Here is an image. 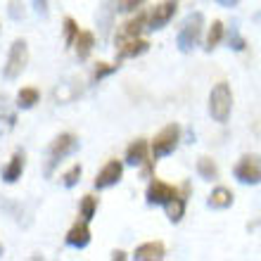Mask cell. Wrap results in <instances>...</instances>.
I'll use <instances>...</instances> for the list:
<instances>
[{"instance_id":"obj_33","label":"cell","mask_w":261,"mask_h":261,"mask_svg":"<svg viewBox=\"0 0 261 261\" xmlns=\"http://www.w3.org/2000/svg\"><path fill=\"white\" fill-rule=\"evenodd\" d=\"M216 3H219V5H223V7H235L240 0H216Z\"/></svg>"},{"instance_id":"obj_3","label":"cell","mask_w":261,"mask_h":261,"mask_svg":"<svg viewBox=\"0 0 261 261\" xmlns=\"http://www.w3.org/2000/svg\"><path fill=\"white\" fill-rule=\"evenodd\" d=\"M178 140H180V126L178 124L164 126V128L154 136V140H152V145H150L152 159H162V157H166V154H171V152L178 147Z\"/></svg>"},{"instance_id":"obj_14","label":"cell","mask_w":261,"mask_h":261,"mask_svg":"<svg viewBox=\"0 0 261 261\" xmlns=\"http://www.w3.org/2000/svg\"><path fill=\"white\" fill-rule=\"evenodd\" d=\"M166 247L164 242H145L133 252V259L136 261H154V259H164Z\"/></svg>"},{"instance_id":"obj_25","label":"cell","mask_w":261,"mask_h":261,"mask_svg":"<svg viewBox=\"0 0 261 261\" xmlns=\"http://www.w3.org/2000/svg\"><path fill=\"white\" fill-rule=\"evenodd\" d=\"M228 45H230L233 50H238V53L247 48V41H245V38L240 36V29H238V24H230V31H228Z\"/></svg>"},{"instance_id":"obj_16","label":"cell","mask_w":261,"mask_h":261,"mask_svg":"<svg viewBox=\"0 0 261 261\" xmlns=\"http://www.w3.org/2000/svg\"><path fill=\"white\" fill-rule=\"evenodd\" d=\"M17 124V114L10 110V100L7 95H0V136H5Z\"/></svg>"},{"instance_id":"obj_26","label":"cell","mask_w":261,"mask_h":261,"mask_svg":"<svg viewBox=\"0 0 261 261\" xmlns=\"http://www.w3.org/2000/svg\"><path fill=\"white\" fill-rule=\"evenodd\" d=\"M95 212H97V197L86 195V197L81 199V216H83V221H90L93 216H95Z\"/></svg>"},{"instance_id":"obj_21","label":"cell","mask_w":261,"mask_h":261,"mask_svg":"<svg viewBox=\"0 0 261 261\" xmlns=\"http://www.w3.org/2000/svg\"><path fill=\"white\" fill-rule=\"evenodd\" d=\"M114 3L117 0H105L102 10H100V14H97V24H100V29H102V34L107 36L110 34V27H112V17H114Z\"/></svg>"},{"instance_id":"obj_28","label":"cell","mask_w":261,"mask_h":261,"mask_svg":"<svg viewBox=\"0 0 261 261\" xmlns=\"http://www.w3.org/2000/svg\"><path fill=\"white\" fill-rule=\"evenodd\" d=\"M76 36H79V24H76L71 17H67V19H64V43H67V45H74Z\"/></svg>"},{"instance_id":"obj_19","label":"cell","mask_w":261,"mask_h":261,"mask_svg":"<svg viewBox=\"0 0 261 261\" xmlns=\"http://www.w3.org/2000/svg\"><path fill=\"white\" fill-rule=\"evenodd\" d=\"M93 45H95V36L90 34V31H79V36H76V41H74V48H76L79 60H86V57L90 55Z\"/></svg>"},{"instance_id":"obj_9","label":"cell","mask_w":261,"mask_h":261,"mask_svg":"<svg viewBox=\"0 0 261 261\" xmlns=\"http://www.w3.org/2000/svg\"><path fill=\"white\" fill-rule=\"evenodd\" d=\"M173 195H178V190H176V188L169 186V183H164V180L154 178L150 186H147L145 197H147V204H166Z\"/></svg>"},{"instance_id":"obj_30","label":"cell","mask_w":261,"mask_h":261,"mask_svg":"<svg viewBox=\"0 0 261 261\" xmlns=\"http://www.w3.org/2000/svg\"><path fill=\"white\" fill-rule=\"evenodd\" d=\"M7 14L12 17L14 21H19L27 17V10H24V3L21 0H10V5H7Z\"/></svg>"},{"instance_id":"obj_31","label":"cell","mask_w":261,"mask_h":261,"mask_svg":"<svg viewBox=\"0 0 261 261\" xmlns=\"http://www.w3.org/2000/svg\"><path fill=\"white\" fill-rule=\"evenodd\" d=\"M34 5H36V12L45 19L48 17V0H34Z\"/></svg>"},{"instance_id":"obj_27","label":"cell","mask_w":261,"mask_h":261,"mask_svg":"<svg viewBox=\"0 0 261 261\" xmlns=\"http://www.w3.org/2000/svg\"><path fill=\"white\" fill-rule=\"evenodd\" d=\"M81 173H83L81 164H74V166H71V169H69V171L62 176V183H64V188H74L76 183L81 180Z\"/></svg>"},{"instance_id":"obj_1","label":"cell","mask_w":261,"mask_h":261,"mask_svg":"<svg viewBox=\"0 0 261 261\" xmlns=\"http://www.w3.org/2000/svg\"><path fill=\"white\" fill-rule=\"evenodd\" d=\"M230 107H233L230 86L223 81L216 83L212 88V95H209V114H212V119L219 121V124H226L228 117H230Z\"/></svg>"},{"instance_id":"obj_18","label":"cell","mask_w":261,"mask_h":261,"mask_svg":"<svg viewBox=\"0 0 261 261\" xmlns=\"http://www.w3.org/2000/svg\"><path fill=\"white\" fill-rule=\"evenodd\" d=\"M233 193L228 190V188H216L212 195H209V199H206V204L212 206V209H228V206L233 204Z\"/></svg>"},{"instance_id":"obj_6","label":"cell","mask_w":261,"mask_h":261,"mask_svg":"<svg viewBox=\"0 0 261 261\" xmlns=\"http://www.w3.org/2000/svg\"><path fill=\"white\" fill-rule=\"evenodd\" d=\"M76 147H79L76 136H71V133H60V136L53 140V145H50V166H48V171H53V166H55L57 162H62L64 157L71 154V152H76Z\"/></svg>"},{"instance_id":"obj_34","label":"cell","mask_w":261,"mask_h":261,"mask_svg":"<svg viewBox=\"0 0 261 261\" xmlns=\"http://www.w3.org/2000/svg\"><path fill=\"white\" fill-rule=\"evenodd\" d=\"M112 259H114V261H121V259H126V252H114V254H112Z\"/></svg>"},{"instance_id":"obj_23","label":"cell","mask_w":261,"mask_h":261,"mask_svg":"<svg viewBox=\"0 0 261 261\" xmlns=\"http://www.w3.org/2000/svg\"><path fill=\"white\" fill-rule=\"evenodd\" d=\"M197 171H199V176H202V178H206V180H216V178H219V166H216V162H214V159H209V157H199Z\"/></svg>"},{"instance_id":"obj_13","label":"cell","mask_w":261,"mask_h":261,"mask_svg":"<svg viewBox=\"0 0 261 261\" xmlns=\"http://www.w3.org/2000/svg\"><path fill=\"white\" fill-rule=\"evenodd\" d=\"M24 166H27L24 152H14L12 159H10V164L3 169V180H5V183H17V180L21 178V173H24Z\"/></svg>"},{"instance_id":"obj_29","label":"cell","mask_w":261,"mask_h":261,"mask_svg":"<svg viewBox=\"0 0 261 261\" xmlns=\"http://www.w3.org/2000/svg\"><path fill=\"white\" fill-rule=\"evenodd\" d=\"M119 69V64H107V62H100L95 67V71H93V81H102L105 76H110V74H114V71H117Z\"/></svg>"},{"instance_id":"obj_12","label":"cell","mask_w":261,"mask_h":261,"mask_svg":"<svg viewBox=\"0 0 261 261\" xmlns=\"http://www.w3.org/2000/svg\"><path fill=\"white\" fill-rule=\"evenodd\" d=\"M147 152H150V145H147V140H145V138L133 140V143L128 145V150H126V164H130V166L147 164V162H150Z\"/></svg>"},{"instance_id":"obj_24","label":"cell","mask_w":261,"mask_h":261,"mask_svg":"<svg viewBox=\"0 0 261 261\" xmlns=\"http://www.w3.org/2000/svg\"><path fill=\"white\" fill-rule=\"evenodd\" d=\"M221 38H223V24H221V21H214L212 29H209V34H206V45L204 48L212 53V50L221 43Z\"/></svg>"},{"instance_id":"obj_2","label":"cell","mask_w":261,"mask_h":261,"mask_svg":"<svg viewBox=\"0 0 261 261\" xmlns=\"http://www.w3.org/2000/svg\"><path fill=\"white\" fill-rule=\"evenodd\" d=\"M202 29H204V17H202V12L188 14L186 21H183V27H180V31H178V38H176L180 53H193V48L199 43V38H202Z\"/></svg>"},{"instance_id":"obj_35","label":"cell","mask_w":261,"mask_h":261,"mask_svg":"<svg viewBox=\"0 0 261 261\" xmlns=\"http://www.w3.org/2000/svg\"><path fill=\"white\" fill-rule=\"evenodd\" d=\"M0 256H3V245H0Z\"/></svg>"},{"instance_id":"obj_7","label":"cell","mask_w":261,"mask_h":261,"mask_svg":"<svg viewBox=\"0 0 261 261\" xmlns=\"http://www.w3.org/2000/svg\"><path fill=\"white\" fill-rule=\"evenodd\" d=\"M178 12V0H162L159 5H154L150 14V27L152 31H157V29H164L169 21L173 19V14Z\"/></svg>"},{"instance_id":"obj_10","label":"cell","mask_w":261,"mask_h":261,"mask_svg":"<svg viewBox=\"0 0 261 261\" xmlns=\"http://www.w3.org/2000/svg\"><path fill=\"white\" fill-rule=\"evenodd\" d=\"M67 245L74 249H83L90 245V228H88V221H76L74 226L69 228L67 233Z\"/></svg>"},{"instance_id":"obj_15","label":"cell","mask_w":261,"mask_h":261,"mask_svg":"<svg viewBox=\"0 0 261 261\" xmlns=\"http://www.w3.org/2000/svg\"><path fill=\"white\" fill-rule=\"evenodd\" d=\"M150 50V43L143 41V38H128V41L119 43V57L126 60V57H138Z\"/></svg>"},{"instance_id":"obj_4","label":"cell","mask_w":261,"mask_h":261,"mask_svg":"<svg viewBox=\"0 0 261 261\" xmlns=\"http://www.w3.org/2000/svg\"><path fill=\"white\" fill-rule=\"evenodd\" d=\"M27 62H29V45L24 38H17V41L10 45V55H7L3 76H5V79H17V76L24 71Z\"/></svg>"},{"instance_id":"obj_11","label":"cell","mask_w":261,"mask_h":261,"mask_svg":"<svg viewBox=\"0 0 261 261\" xmlns=\"http://www.w3.org/2000/svg\"><path fill=\"white\" fill-rule=\"evenodd\" d=\"M145 27H147V14H145V12H138L133 19H128L124 27L119 29L117 43H124V41H128V38H138V36L143 34Z\"/></svg>"},{"instance_id":"obj_20","label":"cell","mask_w":261,"mask_h":261,"mask_svg":"<svg viewBox=\"0 0 261 261\" xmlns=\"http://www.w3.org/2000/svg\"><path fill=\"white\" fill-rule=\"evenodd\" d=\"M166 216L171 223H178L183 219V214H186V197H180V195H173L169 202H166Z\"/></svg>"},{"instance_id":"obj_8","label":"cell","mask_w":261,"mask_h":261,"mask_svg":"<svg viewBox=\"0 0 261 261\" xmlns=\"http://www.w3.org/2000/svg\"><path fill=\"white\" fill-rule=\"evenodd\" d=\"M121 176H124V164L117 162V159H112V162H107V164L100 169V173L95 176V188L97 190H105V188L117 186L119 180H121Z\"/></svg>"},{"instance_id":"obj_32","label":"cell","mask_w":261,"mask_h":261,"mask_svg":"<svg viewBox=\"0 0 261 261\" xmlns=\"http://www.w3.org/2000/svg\"><path fill=\"white\" fill-rule=\"evenodd\" d=\"M145 0H124V5H121V10H126V12H130V10H136V7H140Z\"/></svg>"},{"instance_id":"obj_5","label":"cell","mask_w":261,"mask_h":261,"mask_svg":"<svg viewBox=\"0 0 261 261\" xmlns=\"http://www.w3.org/2000/svg\"><path fill=\"white\" fill-rule=\"evenodd\" d=\"M235 178L245 186H259L261 183V157L259 154H245L235 166Z\"/></svg>"},{"instance_id":"obj_22","label":"cell","mask_w":261,"mask_h":261,"mask_svg":"<svg viewBox=\"0 0 261 261\" xmlns=\"http://www.w3.org/2000/svg\"><path fill=\"white\" fill-rule=\"evenodd\" d=\"M38 97H41L38 90L31 88V86H29V88H21L19 93H17V107H19V110H31V107L38 102Z\"/></svg>"},{"instance_id":"obj_17","label":"cell","mask_w":261,"mask_h":261,"mask_svg":"<svg viewBox=\"0 0 261 261\" xmlns=\"http://www.w3.org/2000/svg\"><path fill=\"white\" fill-rule=\"evenodd\" d=\"M79 93H81V86H79V83L64 81V83H60V86L53 90V97H55L57 105H67V102H71V100H76Z\"/></svg>"}]
</instances>
